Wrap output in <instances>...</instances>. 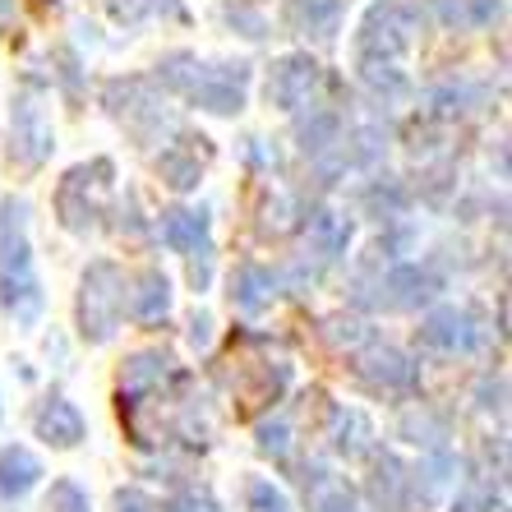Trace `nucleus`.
<instances>
[{"instance_id":"nucleus-1","label":"nucleus","mask_w":512,"mask_h":512,"mask_svg":"<svg viewBox=\"0 0 512 512\" xmlns=\"http://www.w3.org/2000/svg\"><path fill=\"white\" fill-rule=\"evenodd\" d=\"M217 374H222V383H227L231 397H236V416L250 420V416H259L263 406H273L277 397L286 393L291 365H286L282 351H273V342L240 333V337H231Z\"/></svg>"},{"instance_id":"nucleus-2","label":"nucleus","mask_w":512,"mask_h":512,"mask_svg":"<svg viewBox=\"0 0 512 512\" xmlns=\"http://www.w3.org/2000/svg\"><path fill=\"white\" fill-rule=\"evenodd\" d=\"M411 33H416V14L411 5L402 0H379L365 24H360V37H356V65L365 74V84L379 88V93H397L406 84L397 60L406 56L411 47Z\"/></svg>"},{"instance_id":"nucleus-3","label":"nucleus","mask_w":512,"mask_h":512,"mask_svg":"<svg viewBox=\"0 0 512 512\" xmlns=\"http://www.w3.org/2000/svg\"><path fill=\"white\" fill-rule=\"evenodd\" d=\"M162 79L185 102L213 111V116H236L245 107V93H250V70L245 65H199L194 56H171L162 65Z\"/></svg>"},{"instance_id":"nucleus-4","label":"nucleus","mask_w":512,"mask_h":512,"mask_svg":"<svg viewBox=\"0 0 512 512\" xmlns=\"http://www.w3.org/2000/svg\"><path fill=\"white\" fill-rule=\"evenodd\" d=\"M28 208L24 203H5L0 208V305L14 319H33L42 310V291L33 277V254H28Z\"/></svg>"},{"instance_id":"nucleus-5","label":"nucleus","mask_w":512,"mask_h":512,"mask_svg":"<svg viewBox=\"0 0 512 512\" xmlns=\"http://www.w3.org/2000/svg\"><path fill=\"white\" fill-rule=\"evenodd\" d=\"M125 310V273L116 263H93L79 286V333L84 342H107Z\"/></svg>"},{"instance_id":"nucleus-6","label":"nucleus","mask_w":512,"mask_h":512,"mask_svg":"<svg viewBox=\"0 0 512 512\" xmlns=\"http://www.w3.org/2000/svg\"><path fill=\"white\" fill-rule=\"evenodd\" d=\"M111 162L107 157H97V162H88V167H74L70 176L60 180V190H56V213L60 222L70 231H88L93 227V217L97 208H102V194L111 190Z\"/></svg>"},{"instance_id":"nucleus-7","label":"nucleus","mask_w":512,"mask_h":512,"mask_svg":"<svg viewBox=\"0 0 512 512\" xmlns=\"http://www.w3.org/2000/svg\"><path fill=\"white\" fill-rule=\"evenodd\" d=\"M162 240H167L176 254L190 259L194 286H208V254H213L208 213H194V208H171V213H162Z\"/></svg>"},{"instance_id":"nucleus-8","label":"nucleus","mask_w":512,"mask_h":512,"mask_svg":"<svg viewBox=\"0 0 512 512\" xmlns=\"http://www.w3.org/2000/svg\"><path fill=\"white\" fill-rule=\"evenodd\" d=\"M323 84V70H319V60L310 56H282L273 65V74H268V102L282 111H300V107H310L314 93H319Z\"/></svg>"},{"instance_id":"nucleus-9","label":"nucleus","mask_w":512,"mask_h":512,"mask_svg":"<svg viewBox=\"0 0 512 512\" xmlns=\"http://www.w3.org/2000/svg\"><path fill=\"white\" fill-rule=\"evenodd\" d=\"M10 157L19 162L24 171L42 167L51 157V120L42 116L37 97L24 93L14 102V130H10Z\"/></svg>"},{"instance_id":"nucleus-10","label":"nucleus","mask_w":512,"mask_h":512,"mask_svg":"<svg viewBox=\"0 0 512 512\" xmlns=\"http://www.w3.org/2000/svg\"><path fill=\"white\" fill-rule=\"evenodd\" d=\"M356 379L365 383V388H374V393H406V388L416 383V365H411L402 351H393V346L370 342L356 356Z\"/></svg>"},{"instance_id":"nucleus-11","label":"nucleus","mask_w":512,"mask_h":512,"mask_svg":"<svg viewBox=\"0 0 512 512\" xmlns=\"http://www.w3.org/2000/svg\"><path fill=\"white\" fill-rule=\"evenodd\" d=\"M420 342L429 351H443V356H457V351H471L480 342V328L471 319V310H457V305H443L420 323Z\"/></svg>"},{"instance_id":"nucleus-12","label":"nucleus","mask_w":512,"mask_h":512,"mask_svg":"<svg viewBox=\"0 0 512 512\" xmlns=\"http://www.w3.org/2000/svg\"><path fill=\"white\" fill-rule=\"evenodd\" d=\"M84 416L79 406L65 402V397H51L42 411H37V439H47L51 448H79L84 443Z\"/></svg>"},{"instance_id":"nucleus-13","label":"nucleus","mask_w":512,"mask_h":512,"mask_svg":"<svg viewBox=\"0 0 512 512\" xmlns=\"http://www.w3.org/2000/svg\"><path fill=\"white\" fill-rule=\"evenodd\" d=\"M203 162H208V139H180L176 148L162 153V180H167L171 190H194L203 176Z\"/></svg>"},{"instance_id":"nucleus-14","label":"nucleus","mask_w":512,"mask_h":512,"mask_svg":"<svg viewBox=\"0 0 512 512\" xmlns=\"http://www.w3.org/2000/svg\"><path fill=\"white\" fill-rule=\"evenodd\" d=\"M277 296V277L263 268V263H240L236 277H231V300H236L245 314L268 310Z\"/></svg>"},{"instance_id":"nucleus-15","label":"nucleus","mask_w":512,"mask_h":512,"mask_svg":"<svg viewBox=\"0 0 512 512\" xmlns=\"http://www.w3.org/2000/svg\"><path fill=\"white\" fill-rule=\"evenodd\" d=\"M42 480V462L28 448H0V499H24L28 489Z\"/></svg>"},{"instance_id":"nucleus-16","label":"nucleus","mask_w":512,"mask_h":512,"mask_svg":"<svg viewBox=\"0 0 512 512\" xmlns=\"http://www.w3.org/2000/svg\"><path fill=\"white\" fill-rule=\"evenodd\" d=\"M351 227H346L337 213H310V227H305V250H314L319 263H333L346 250Z\"/></svg>"},{"instance_id":"nucleus-17","label":"nucleus","mask_w":512,"mask_h":512,"mask_svg":"<svg viewBox=\"0 0 512 512\" xmlns=\"http://www.w3.org/2000/svg\"><path fill=\"white\" fill-rule=\"evenodd\" d=\"M383 286L393 291V296H388V305H393V310H416L420 300H429L434 291H439V282H434L429 273H420V268H393Z\"/></svg>"},{"instance_id":"nucleus-18","label":"nucleus","mask_w":512,"mask_h":512,"mask_svg":"<svg viewBox=\"0 0 512 512\" xmlns=\"http://www.w3.org/2000/svg\"><path fill=\"white\" fill-rule=\"evenodd\" d=\"M167 310H171V282L162 273H143L139 291L130 296V314L139 323H157V319H167Z\"/></svg>"},{"instance_id":"nucleus-19","label":"nucleus","mask_w":512,"mask_h":512,"mask_svg":"<svg viewBox=\"0 0 512 512\" xmlns=\"http://www.w3.org/2000/svg\"><path fill=\"white\" fill-rule=\"evenodd\" d=\"M305 494H310V512H360L351 485L328 476V471H314V476L305 480Z\"/></svg>"},{"instance_id":"nucleus-20","label":"nucleus","mask_w":512,"mask_h":512,"mask_svg":"<svg viewBox=\"0 0 512 512\" xmlns=\"http://www.w3.org/2000/svg\"><path fill=\"white\" fill-rule=\"evenodd\" d=\"M337 0H296L291 10H286V24L296 28V33H305V37H333V28H337Z\"/></svg>"},{"instance_id":"nucleus-21","label":"nucleus","mask_w":512,"mask_h":512,"mask_svg":"<svg viewBox=\"0 0 512 512\" xmlns=\"http://www.w3.org/2000/svg\"><path fill=\"white\" fill-rule=\"evenodd\" d=\"M107 10H111L116 24H139V19H148V14H157V10H167V14L180 19L176 0H107Z\"/></svg>"},{"instance_id":"nucleus-22","label":"nucleus","mask_w":512,"mask_h":512,"mask_svg":"<svg viewBox=\"0 0 512 512\" xmlns=\"http://www.w3.org/2000/svg\"><path fill=\"white\" fill-rule=\"evenodd\" d=\"M439 10L448 24H485L499 10V0H439Z\"/></svg>"},{"instance_id":"nucleus-23","label":"nucleus","mask_w":512,"mask_h":512,"mask_svg":"<svg viewBox=\"0 0 512 512\" xmlns=\"http://www.w3.org/2000/svg\"><path fill=\"white\" fill-rule=\"evenodd\" d=\"M47 508L51 512H93V508H88V494L74 485V480H56V485H51Z\"/></svg>"},{"instance_id":"nucleus-24","label":"nucleus","mask_w":512,"mask_h":512,"mask_svg":"<svg viewBox=\"0 0 512 512\" xmlns=\"http://www.w3.org/2000/svg\"><path fill=\"white\" fill-rule=\"evenodd\" d=\"M250 512H291V508H286L282 489H273L268 480H254L250 485Z\"/></svg>"},{"instance_id":"nucleus-25","label":"nucleus","mask_w":512,"mask_h":512,"mask_svg":"<svg viewBox=\"0 0 512 512\" xmlns=\"http://www.w3.org/2000/svg\"><path fill=\"white\" fill-rule=\"evenodd\" d=\"M286 448H291V429H286L282 420H277V425H263V429H259V453H263V457H277V462H282Z\"/></svg>"},{"instance_id":"nucleus-26","label":"nucleus","mask_w":512,"mask_h":512,"mask_svg":"<svg viewBox=\"0 0 512 512\" xmlns=\"http://www.w3.org/2000/svg\"><path fill=\"white\" fill-rule=\"evenodd\" d=\"M162 512H222L208 494H199V489H185V494H176V499H167V508Z\"/></svg>"},{"instance_id":"nucleus-27","label":"nucleus","mask_w":512,"mask_h":512,"mask_svg":"<svg viewBox=\"0 0 512 512\" xmlns=\"http://www.w3.org/2000/svg\"><path fill=\"white\" fill-rule=\"evenodd\" d=\"M453 512H503V503L494 499L489 489H471V494H462V499H457Z\"/></svg>"},{"instance_id":"nucleus-28","label":"nucleus","mask_w":512,"mask_h":512,"mask_svg":"<svg viewBox=\"0 0 512 512\" xmlns=\"http://www.w3.org/2000/svg\"><path fill=\"white\" fill-rule=\"evenodd\" d=\"M116 512H153V503L143 499L139 489H120V494H116Z\"/></svg>"}]
</instances>
